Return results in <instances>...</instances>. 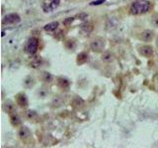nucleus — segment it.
Segmentation results:
<instances>
[{"label": "nucleus", "instance_id": "nucleus-1", "mask_svg": "<svg viewBox=\"0 0 158 148\" xmlns=\"http://www.w3.org/2000/svg\"><path fill=\"white\" fill-rule=\"evenodd\" d=\"M152 8L151 2L149 0H135L130 7V13L131 15H143L150 11Z\"/></svg>", "mask_w": 158, "mask_h": 148}, {"label": "nucleus", "instance_id": "nucleus-2", "mask_svg": "<svg viewBox=\"0 0 158 148\" xmlns=\"http://www.w3.org/2000/svg\"><path fill=\"white\" fill-rule=\"evenodd\" d=\"M38 47H39V39L35 37H31L26 43V47H25V51L30 56H34L35 53L38 51Z\"/></svg>", "mask_w": 158, "mask_h": 148}, {"label": "nucleus", "instance_id": "nucleus-3", "mask_svg": "<svg viewBox=\"0 0 158 148\" xmlns=\"http://www.w3.org/2000/svg\"><path fill=\"white\" fill-rule=\"evenodd\" d=\"M21 21L19 14L17 13H9L5 15L2 19V24L3 25H16Z\"/></svg>", "mask_w": 158, "mask_h": 148}, {"label": "nucleus", "instance_id": "nucleus-4", "mask_svg": "<svg viewBox=\"0 0 158 148\" xmlns=\"http://www.w3.org/2000/svg\"><path fill=\"white\" fill-rule=\"evenodd\" d=\"M60 0H44L42 3V8L44 12H52L58 7Z\"/></svg>", "mask_w": 158, "mask_h": 148}, {"label": "nucleus", "instance_id": "nucleus-5", "mask_svg": "<svg viewBox=\"0 0 158 148\" xmlns=\"http://www.w3.org/2000/svg\"><path fill=\"white\" fill-rule=\"evenodd\" d=\"M104 47H105V39L102 38L94 39L90 43L91 49L95 52H100L101 51H103Z\"/></svg>", "mask_w": 158, "mask_h": 148}, {"label": "nucleus", "instance_id": "nucleus-6", "mask_svg": "<svg viewBox=\"0 0 158 148\" xmlns=\"http://www.w3.org/2000/svg\"><path fill=\"white\" fill-rule=\"evenodd\" d=\"M153 37H154V33H153V31H150V30H144L138 35V38L142 42H151Z\"/></svg>", "mask_w": 158, "mask_h": 148}, {"label": "nucleus", "instance_id": "nucleus-7", "mask_svg": "<svg viewBox=\"0 0 158 148\" xmlns=\"http://www.w3.org/2000/svg\"><path fill=\"white\" fill-rule=\"evenodd\" d=\"M138 52L144 57H150L153 54V48L150 46H142L138 49Z\"/></svg>", "mask_w": 158, "mask_h": 148}, {"label": "nucleus", "instance_id": "nucleus-8", "mask_svg": "<svg viewBox=\"0 0 158 148\" xmlns=\"http://www.w3.org/2000/svg\"><path fill=\"white\" fill-rule=\"evenodd\" d=\"M16 102L21 108H25L28 106V99L24 93H20L16 96Z\"/></svg>", "mask_w": 158, "mask_h": 148}, {"label": "nucleus", "instance_id": "nucleus-9", "mask_svg": "<svg viewBox=\"0 0 158 148\" xmlns=\"http://www.w3.org/2000/svg\"><path fill=\"white\" fill-rule=\"evenodd\" d=\"M3 111L5 113H9V115H12L13 113H15V106L11 101H7L3 104Z\"/></svg>", "mask_w": 158, "mask_h": 148}, {"label": "nucleus", "instance_id": "nucleus-10", "mask_svg": "<svg viewBox=\"0 0 158 148\" xmlns=\"http://www.w3.org/2000/svg\"><path fill=\"white\" fill-rule=\"evenodd\" d=\"M43 64V59L41 56H37V57H34L32 59V61L30 62V66L33 67V68H40L42 66Z\"/></svg>", "mask_w": 158, "mask_h": 148}, {"label": "nucleus", "instance_id": "nucleus-11", "mask_svg": "<svg viewBox=\"0 0 158 148\" xmlns=\"http://www.w3.org/2000/svg\"><path fill=\"white\" fill-rule=\"evenodd\" d=\"M88 60V53L86 52H80L77 56L76 58V62L78 65H81V64H84L86 61Z\"/></svg>", "mask_w": 158, "mask_h": 148}, {"label": "nucleus", "instance_id": "nucleus-12", "mask_svg": "<svg viewBox=\"0 0 158 148\" xmlns=\"http://www.w3.org/2000/svg\"><path fill=\"white\" fill-rule=\"evenodd\" d=\"M57 84L58 86L62 88V89H67L69 87V85H70V82H69L68 79L64 78V77H60L57 79Z\"/></svg>", "mask_w": 158, "mask_h": 148}, {"label": "nucleus", "instance_id": "nucleus-13", "mask_svg": "<svg viewBox=\"0 0 158 148\" xmlns=\"http://www.w3.org/2000/svg\"><path fill=\"white\" fill-rule=\"evenodd\" d=\"M30 135H31V131H30V130L28 127L24 126L22 128H20L19 130V136L22 138V139H26V138H28Z\"/></svg>", "mask_w": 158, "mask_h": 148}, {"label": "nucleus", "instance_id": "nucleus-14", "mask_svg": "<svg viewBox=\"0 0 158 148\" xmlns=\"http://www.w3.org/2000/svg\"><path fill=\"white\" fill-rule=\"evenodd\" d=\"M57 28H58V22L48 23V24H47L46 26L44 27V31H46V32H54Z\"/></svg>", "mask_w": 158, "mask_h": 148}, {"label": "nucleus", "instance_id": "nucleus-15", "mask_svg": "<svg viewBox=\"0 0 158 148\" xmlns=\"http://www.w3.org/2000/svg\"><path fill=\"white\" fill-rule=\"evenodd\" d=\"M80 30L84 34H90L93 31V26L91 23H84L80 26Z\"/></svg>", "mask_w": 158, "mask_h": 148}, {"label": "nucleus", "instance_id": "nucleus-16", "mask_svg": "<svg viewBox=\"0 0 158 148\" xmlns=\"http://www.w3.org/2000/svg\"><path fill=\"white\" fill-rule=\"evenodd\" d=\"M10 121H11L12 125L14 126H18L19 125H21V118L17 115H15V113H12L11 117H10Z\"/></svg>", "mask_w": 158, "mask_h": 148}, {"label": "nucleus", "instance_id": "nucleus-17", "mask_svg": "<svg viewBox=\"0 0 158 148\" xmlns=\"http://www.w3.org/2000/svg\"><path fill=\"white\" fill-rule=\"evenodd\" d=\"M102 60L103 61H105V62H110L112 61L113 59H114V56H113V54L111 52H109V51H106V52H104L102 54Z\"/></svg>", "mask_w": 158, "mask_h": 148}, {"label": "nucleus", "instance_id": "nucleus-18", "mask_svg": "<svg viewBox=\"0 0 158 148\" xmlns=\"http://www.w3.org/2000/svg\"><path fill=\"white\" fill-rule=\"evenodd\" d=\"M150 21H151V24L153 25V26L158 28V13H154L152 15Z\"/></svg>", "mask_w": 158, "mask_h": 148}, {"label": "nucleus", "instance_id": "nucleus-19", "mask_svg": "<svg viewBox=\"0 0 158 148\" xmlns=\"http://www.w3.org/2000/svg\"><path fill=\"white\" fill-rule=\"evenodd\" d=\"M26 117L27 118H29V120H33L34 117H37V113L35 112V111H32V110H29V111H27L26 112Z\"/></svg>", "mask_w": 158, "mask_h": 148}, {"label": "nucleus", "instance_id": "nucleus-20", "mask_svg": "<svg viewBox=\"0 0 158 148\" xmlns=\"http://www.w3.org/2000/svg\"><path fill=\"white\" fill-rule=\"evenodd\" d=\"M65 47L68 48V49H74L76 47V44H75V42L74 41H71V39H68V41L66 42L65 43Z\"/></svg>", "mask_w": 158, "mask_h": 148}, {"label": "nucleus", "instance_id": "nucleus-21", "mask_svg": "<svg viewBox=\"0 0 158 148\" xmlns=\"http://www.w3.org/2000/svg\"><path fill=\"white\" fill-rule=\"evenodd\" d=\"M24 85L26 86V87H28V88L32 87V86L34 85V80H33V78L28 77V78L26 79V80L24 81Z\"/></svg>", "mask_w": 158, "mask_h": 148}, {"label": "nucleus", "instance_id": "nucleus-22", "mask_svg": "<svg viewBox=\"0 0 158 148\" xmlns=\"http://www.w3.org/2000/svg\"><path fill=\"white\" fill-rule=\"evenodd\" d=\"M43 79H44V81H46V82H51L52 79V76L48 72H44Z\"/></svg>", "mask_w": 158, "mask_h": 148}, {"label": "nucleus", "instance_id": "nucleus-23", "mask_svg": "<svg viewBox=\"0 0 158 148\" xmlns=\"http://www.w3.org/2000/svg\"><path fill=\"white\" fill-rule=\"evenodd\" d=\"M74 20H75V17H68L63 21V25L64 26H69V25H71L73 23Z\"/></svg>", "mask_w": 158, "mask_h": 148}, {"label": "nucleus", "instance_id": "nucleus-24", "mask_svg": "<svg viewBox=\"0 0 158 148\" xmlns=\"http://www.w3.org/2000/svg\"><path fill=\"white\" fill-rule=\"evenodd\" d=\"M105 2H106V0H95V1L90 2V5H101Z\"/></svg>", "mask_w": 158, "mask_h": 148}, {"label": "nucleus", "instance_id": "nucleus-25", "mask_svg": "<svg viewBox=\"0 0 158 148\" xmlns=\"http://www.w3.org/2000/svg\"><path fill=\"white\" fill-rule=\"evenodd\" d=\"M77 19H80V20H85L87 17H88V15L86 14V13H81V14H79V15H77Z\"/></svg>", "mask_w": 158, "mask_h": 148}, {"label": "nucleus", "instance_id": "nucleus-26", "mask_svg": "<svg viewBox=\"0 0 158 148\" xmlns=\"http://www.w3.org/2000/svg\"><path fill=\"white\" fill-rule=\"evenodd\" d=\"M156 46L158 47V37H157V39H156Z\"/></svg>", "mask_w": 158, "mask_h": 148}, {"label": "nucleus", "instance_id": "nucleus-27", "mask_svg": "<svg viewBox=\"0 0 158 148\" xmlns=\"http://www.w3.org/2000/svg\"><path fill=\"white\" fill-rule=\"evenodd\" d=\"M5 36V32L4 31H2V37H4Z\"/></svg>", "mask_w": 158, "mask_h": 148}]
</instances>
